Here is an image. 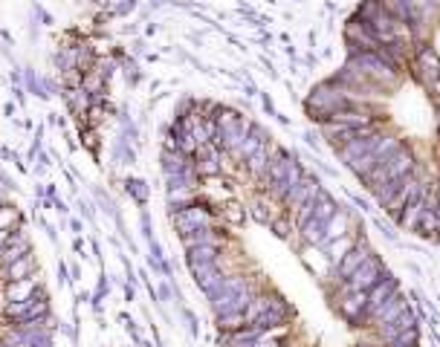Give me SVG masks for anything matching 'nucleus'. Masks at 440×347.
Here are the masks:
<instances>
[{
    "instance_id": "f03ea898",
    "label": "nucleus",
    "mask_w": 440,
    "mask_h": 347,
    "mask_svg": "<svg viewBox=\"0 0 440 347\" xmlns=\"http://www.w3.org/2000/svg\"><path fill=\"white\" fill-rule=\"evenodd\" d=\"M342 46L307 119L391 223L440 246V0H362Z\"/></svg>"
},
{
    "instance_id": "f257e3e1",
    "label": "nucleus",
    "mask_w": 440,
    "mask_h": 347,
    "mask_svg": "<svg viewBox=\"0 0 440 347\" xmlns=\"http://www.w3.org/2000/svg\"><path fill=\"white\" fill-rule=\"evenodd\" d=\"M162 171L220 347H420L360 214L255 119L188 102Z\"/></svg>"
}]
</instances>
